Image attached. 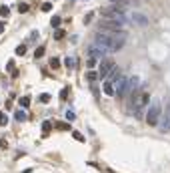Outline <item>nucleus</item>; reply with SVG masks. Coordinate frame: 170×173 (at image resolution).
I'll return each instance as SVG.
<instances>
[{
	"mask_svg": "<svg viewBox=\"0 0 170 173\" xmlns=\"http://www.w3.org/2000/svg\"><path fill=\"white\" fill-rule=\"evenodd\" d=\"M44 52H46L44 46H38V48L34 50V58H42V57H44Z\"/></svg>",
	"mask_w": 170,
	"mask_h": 173,
	"instance_id": "nucleus-11",
	"label": "nucleus"
},
{
	"mask_svg": "<svg viewBox=\"0 0 170 173\" xmlns=\"http://www.w3.org/2000/svg\"><path fill=\"white\" fill-rule=\"evenodd\" d=\"M56 129H60V131H70L72 127L68 123H64V121H60V123H56Z\"/></svg>",
	"mask_w": 170,
	"mask_h": 173,
	"instance_id": "nucleus-14",
	"label": "nucleus"
},
{
	"mask_svg": "<svg viewBox=\"0 0 170 173\" xmlns=\"http://www.w3.org/2000/svg\"><path fill=\"white\" fill-rule=\"evenodd\" d=\"M48 101H50V95H46V93L40 95V103H48Z\"/></svg>",
	"mask_w": 170,
	"mask_h": 173,
	"instance_id": "nucleus-29",
	"label": "nucleus"
},
{
	"mask_svg": "<svg viewBox=\"0 0 170 173\" xmlns=\"http://www.w3.org/2000/svg\"><path fill=\"white\" fill-rule=\"evenodd\" d=\"M6 71H8V73H12V71H14V62H8V65H6Z\"/></svg>",
	"mask_w": 170,
	"mask_h": 173,
	"instance_id": "nucleus-30",
	"label": "nucleus"
},
{
	"mask_svg": "<svg viewBox=\"0 0 170 173\" xmlns=\"http://www.w3.org/2000/svg\"><path fill=\"white\" fill-rule=\"evenodd\" d=\"M50 66H52V69H60V62H58V58H52V61H50Z\"/></svg>",
	"mask_w": 170,
	"mask_h": 173,
	"instance_id": "nucleus-27",
	"label": "nucleus"
},
{
	"mask_svg": "<svg viewBox=\"0 0 170 173\" xmlns=\"http://www.w3.org/2000/svg\"><path fill=\"white\" fill-rule=\"evenodd\" d=\"M104 52H106V50L100 48V46L96 44V46H90V50H88V57H94L96 61H100V58H104Z\"/></svg>",
	"mask_w": 170,
	"mask_h": 173,
	"instance_id": "nucleus-7",
	"label": "nucleus"
},
{
	"mask_svg": "<svg viewBox=\"0 0 170 173\" xmlns=\"http://www.w3.org/2000/svg\"><path fill=\"white\" fill-rule=\"evenodd\" d=\"M124 24L116 22V20H108V18H102L100 22V30H120Z\"/></svg>",
	"mask_w": 170,
	"mask_h": 173,
	"instance_id": "nucleus-5",
	"label": "nucleus"
},
{
	"mask_svg": "<svg viewBox=\"0 0 170 173\" xmlns=\"http://www.w3.org/2000/svg\"><path fill=\"white\" fill-rule=\"evenodd\" d=\"M114 66H116V65H114V61H112V58H100V66H98V79H106V77H108V75H110V71H112L114 69Z\"/></svg>",
	"mask_w": 170,
	"mask_h": 173,
	"instance_id": "nucleus-4",
	"label": "nucleus"
},
{
	"mask_svg": "<svg viewBox=\"0 0 170 173\" xmlns=\"http://www.w3.org/2000/svg\"><path fill=\"white\" fill-rule=\"evenodd\" d=\"M18 105L22 109H28L30 107V99H28V97H22V99H18Z\"/></svg>",
	"mask_w": 170,
	"mask_h": 173,
	"instance_id": "nucleus-10",
	"label": "nucleus"
},
{
	"mask_svg": "<svg viewBox=\"0 0 170 173\" xmlns=\"http://www.w3.org/2000/svg\"><path fill=\"white\" fill-rule=\"evenodd\" d=\"M54 39H56V40H62V39H64V30H62V28H58V30L54 32Z\"/></svg>",
	"mask_w": 170,
	"mask_h": 173,
	"instance_id": "nucleus-19",
	"label": "nucleus"
},
{
	"mask_svg": "<svg viewBox=\"0 0 170 173\" xmlns=\"http://www.w3.org/2000/svg\"><path fill=\"white\" fill-rule=\"evenodd\" d=\"M50 129H52V123H50V121H44V123H42V131L46 133V131H50Z\"/></svg>",
	"mask_w": 170,
	"mask_h": 173,
	"instance_id": "nucleus-24",
	"label": "nucleus"
},
{
	"mask_svg": "<svg viewBox=\"0 0 170 173\" xmlns=\"http://www.w3.org/2000/svg\"><path fill=\"white\" fill-rule=\"evenodd\" d=\"M40 8H42V12H50V10H52V4H50V2H44Z\"/></svg>",
	"mask_w": 170,
	"mask_h": 173,
	"instance_id": "nucleus-23",
	"label": "nucleus"
},
{
	"mask_svg": "<svg viewBox=\"0 0 170 173\" xmlns=\"http://www.w3.org/2000/svg\"><path fill=\"white\" fill-rule=\"evenodd\" d=\"M8 14H10V8H8V6H4V4H2V6H0V16H2V18H6Z\"/></svg>",
	"mask_w": 170,
	"mask_h": 173,
	"instance_id": "nucleus-17",
	"label": "nucleus"
},
{
	"mask_svg": "<svg viewBox=\"0 0 170 173\" xmlns=\"http://www.w3.org/2000/svg\"><path fill=\"white\" fill-rule=\"evenodd\" d=\"M72 137L76 139V141H80V143H84V135L80 133V131H72Z\"/></svg>",
	"mask_w": 170,
	"mask_h": 173,
	"instance_id": "nucleus-16",
	"label": "nucleus"
},
{
	"mask_svg": "<svg viewBox=\"0 0 170 173\" xmlns=\"http://www.w3.org/2000/svg\"><path fill=\"white\" fill-rule=\"evenodd\" d=\"M4 28H6V24H4V22H0V34L4 32Z\"/></svg>",
	"mask_w": 170,
	"mask_h": 173,
	"instance_id": "nucleus-33",
	"label": "nucleus"
},
{
	"mask_svg": "<svg viewBox=\"0 0 170 173\" xmlns=\"http://www.w3.org/2000/svg\"><path fill=\"white\" fill-rule=\"evenodd\" d=\"M102 91H104V95H108V97H112V95H116V89H114V85L110 81H106L104 83V87H102Z\"/></svg>",
	"mask_w": 170,
	"mask_h": 173,
	"instance_id": "nucleus-9",
	"label": "nucleus"
},
{
	"mask_svg": "<svg viewBox=\"0 0 170 173\" xmlns=\"http://www.w3.org/2000/svg\"><path fill=\"white\" fill-rule=\"evenodd\" d=\"M68 91H70V89H68V87H64V89H62V91H60V99H62V101H64L66 97H68Z\"/></svg>",
	"mask_w": 170,
	"mask_h": 173,
	"instance_id": "nucleus-26",
	"label": "nucleus"
},
{
	"mask_svg": "<svg viewBox=\"0 0 170 173\" xmlns=\"http://www.w3.org/2000/svg\"><path fill=\"white\" fill-rule=\"evenodd\" d=\"M28 10H30V6H28V4L26 2H22V4H18V12H20V14H26V12Z\"/></svg>",
	"mask_w": 170,
	"mask_h": 173,
	"instance_id": "nucleus-12",
	"label": "nucleus"
},
{
	"mask_svg": "<svg viewBox=\"0 0 170 173\" xmlns=\"http://www.w3.org/2000/svg\"><path fill=\"white\" fill-rule=\"evenodd\" d=\"M92 18H94V12H88V14L84 16V24H90V22H92Z\"/></svg>",
	"mask_w": 170,
	"mask_h": 173,
	"instance_id": "nucleus-21",
	"label": "nucleus"
},
{
	"mask_svg": "<svg viewBox=\"0 0 170 173\" xmlns=\"http://www.w3.org/2000/svg\"><path fill=\"white\" fill-rule=\"evenodd\" d=\"M16 54H18V57H22V54H26V46H24V44H20L18 48H16Z\"/></svg>",
	"mask_w": 170,
	"mask_h": 173,
	"instance_id": "nucleus-22",
	"label": "nucleus"
},
{
	"mask_svg": "<svg viewBox=\"0 0 170 173\" xmlns=\"http://www.w3.org/2000/svg\"><path fill=\"white\" fill-rule=\"evenodd\" d=\"M86 65H88V69H94V66H96V58H94V57H88Z\"/></svg>",
	"mask_w": 170,
	"mask_h": 173,
	"instance_id": "nucleus-20",
	"label": "nucleus"
},
{
	"mask_svg": "<svg viewBox=\"0 0 170 173\" xmlns=\"http://www.w3.org/2000/svg\"><path fill=\"white\" fill-rule=\"evenodd\" d=\"M64 62H66V66H74V58H70V57H68Z\"/></svg>",
	"mask_w": 170,
	"mask_h": 173,
	"instance_id": "nucleus-31",
	"label": "nucleus"
},
{
	"mask_svg": "<svg viewBox=\"0 0 170 173\" xmlns=\"http://www.w3.org/2000/svg\"><path fill=\"white\" fill-rule=\"evenodd\" d=\"M6 123H8V117L4 113H0V125H6Z\"/></svg>",
	"mask_w": 170,
	"mask_h": 173,
	"instance_id": "nucleus-28",
	"label": "nucleus"
},
{
	"mask_svg": "<svg viewBox=\"0 0 170 173\" xmlns=\"http://www.w3.org/2000/svg\"><path fill=\"white\" fill-rule=\"evenodd\" d=\"M60 22H62V18H60V16H52V20H50V24H52L54 28H58V26H60Z\"/></svg>",
	"mask_w": 170,
	"mask_h": 173,
	"instance_id": "nucleus-15",
	"label": "nucleus"
},
{
	"mask_svg": "<svg viewBox=\"0 0 170 173\" xmlns=\"http://www.w3.org/2000/svg\"><path fill=\"white\" fill-rule=\"evenodd\" d=\"M108 2L116 4V6H120V8H124V6H126V2H124V0H108Z\"/></svg>",
	"mask_w": 170,
	"mask_h": 173,
	"instance_id": "nucleus-25",
	"label": "nucleus"
},
{
	"mask_svg": "<svg viewBox=\"0 0 170 173\" xmlns=\"http://www.w3.org/2000/svg\"><path fill=\"white\" fill-rule=\"evenodd\" d=\"M102 18H108V20H116V22L124 24L126 22V16H124V8L120 6H112V8H102L100 10Z\"/></svg>",
	"mask_w": 170,
	"mask_h": 173,
	"instance_id": "nucleus-2",
	"label": "nucleus"
},
{
	"mask_svg": "<svg viewBox=\"0 0 170 173\" xmlns=\"http://www.w3.org/2000/svg\"><path fill=\"white\" fill-rule=\"evenodd\" d=\"M130 16H132V20L136 24H140V26H146V24H148V18L142 14V12H132Z\"/></svg>",
	"mask_w": 170,
	"mask_h": 173,
	"instance_id": "nucleus-8",
	"label": "nucleus"
},
{
	"mask_svg": "<svg viewBox=\"0 0 170 173\" xmlns=\"http://www.w3.org/2000/svg\"><path fill=\"white\" fill-rule=\"evenodd\" d=\"M160 129L166 133V131H170V107L168 109H164V113H162V117H160Z\"/></svg>",
	"mask_w": 170,
	"mask_h": 173,
	"instance_id": "nucleus-6",
	"label": "nucleus"
},
{
	"mask_svg": "<svg viewBox=\"0 0 170 173\" xmlns=\"http://www.w3.org/2000/svg\"><path fill=\"white\" fill-rule=\"evenodd\" d=\"M94 40L106 52H116V50H120L124 46L126 34L122 30H98L94 34Z\"/></svg>",
	"mask_w": 170,
	"mask_h": 173,
	"instance_id": "nucleus-1",
	"label": "nucleus"
},
{
	"mask_svg": "<svg viewBox=\"0 0 170 173\" xmlns=\"http://www.w3.org/2000/svg\"><path fill=\"white\" fill-rule=\"evenodd\" d=\"M14 119L16 121H26V113H24V111H16L14 113Z\"/></svg>",
	"mask_w": 170,
	"mask_h": 173,
	"instance_id": "nucleus-13",
	"label": "nucleus"
},
{
	"mask_svg": "<svg viewBox=\"0 0 170 173\" xmlns=\"http://www.w3.org/2000/svg\"><path fill=\"white\" fill-rule=\"evenodd\" d=\"M160 103H152L150 109H148L146 113V125H150V127H156L158 125V119H160Z\"/></svg>",
	"mask_w": 170,
	"mask_h": 173,
	"instance_id": "nucleus-3",
	"label": "nucleus"
},
{
	"mask_svg": "<svg viewBox=\"0 0 170 173\" xmlns=\"http://www.w3.org/2000/svg\"><path fill=\"white\" fill-rule=\"evenodd\" d=\"M66 117H68V121H72V119H74V113L68 111V113H66Z\"/></svg>",
	"mask_w": 170,
	"mask_h": 173,
	"instance_id": "nucleus-32",
	"label": "nucleus"
},
{
	"mask_svg": "<svg viewBox=\"0 0 170 173\" xmlns=\"http://www.w3.org/2000/svg\"><path fill=\"white\" fill-rule=\"evenodd\" d=\"M86 79H88V81H96V79H98V73H94V71H88Z\"/></svg>",
	"mask_w": 170,
	"mask_h": 173,
	"instance_id": "nucleus-18",
	"label": "nucleus"
}]
</instances>
